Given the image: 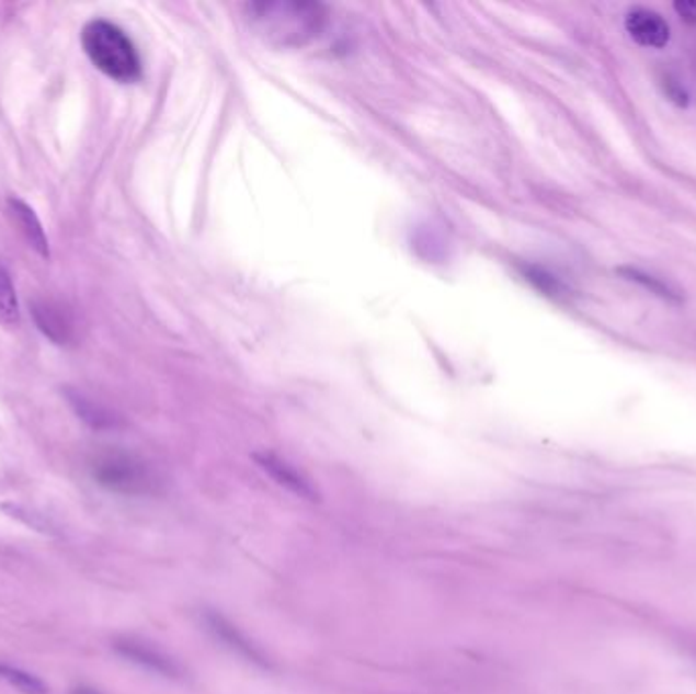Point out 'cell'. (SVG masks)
I'll return each mask as SVG.
<instances>
[{
  "label": "cell",
  "mask_w": 696,
  "mask_h": 694,
  "mask_svg": "<svg viewBox=\"0 0 696 694\" xmlns=\"http://www.w3.org/2000/svg\"><path fill=\"white\" fill-rule=\"evenodd\" d=\"M626 29L631 39L643 47L660 49L670 42L669 23L660 14L648 9L629 11L626 16Z\"/></svg>",
  "instance_id": "cell-8"
},
{
  "label": "cell",
  "mask_w": 696,
  "mask_h": 694,
  "mask_svg": "<svg viewBox=\"0 0 696 694\" xmlns=\"http://www.w3.org/2000/svg\"><path fill=\"white\" fill-rule=\"evenodd\" d=\"M7 211H9V216H11L14 227L21 232V237L25 239L28 247L37 255L47 259L49 257V239H47L45 228H43L42 220H39V216L35 214V211L28 206L27 202L14 198V196L7 200Z\"/></svg>",
  "instance_id": "cell-7"
},
{
  "label": "cell",
  "mask_w": 696,
  "mask_h": 694,
  "mask_svg": "<svg viewBox=\"0 0 696 694\" xmlns=\"http://www.w3.org/2000/svg\"><path fill=\"white\" fill-rule=\"evenodd\" d=\"M256 460H259L261 467L270 473L275 481L279 482V485H284L285 489H289L292 493L304 497V499H312V501L313 499H318V493H316L312 482L308 481V479H304L296 468L289 467L284 460H279V458H275V456H271V454L256 456Z\"/></svg>",
  "instance_id": "cell-9"
},
{
  "label": "cell",
  "mask_w": 696,
  "mask_h": 694,
  "mask_svg": "<svg viewBox=\"0 0 696 694\" xmlns=\"http://www.w3.org/2000/svg\"><path fill=\"white\" fill-rule=\"evenodd\" d=\"M31 314L37 328L56 344L73 341V320L71 314L54 299H37L31 306Z\"/></svg>",
  "instance_id": "cell-6"
},
{
  "label": "cell",
  "mask_w": 696,
  "mask_h": 694,
  "mask_svg": "<svg viewBox=\"0 0 696 694\" xmlns=\"http://www.w3.org/2000/svg\"><path fill=\"white\" fill-rule=\"evenodd\" d=\"M71 406L78 411V416L84 420L85 424L94 425V428H104L111 425V418L106 416V411L94 408L85 397L80 394H71Z\"/></svg>",
  "instance_id": "cell-13"
},
{
  "label": "cell",
  "mask_w": 696,
  "mask_h": 694,
  "mask_svg": "<svg viewBox=\"0 0 696 694\" xmlns=\"http://www.w3.org/2000/svg\"><path fill=\"white\" fill-rule=\"evenodd\" d=\"M256 33L277 47H301L327 25V9L318 2L267 0L247 7Z\"/></svg>",
  "instance_id": "cell-1"
},
{
  "label": "cell",
  "mask_w": 696,
  "mask_h": 694,
  "mask_svg": "<svg viewBox=\"0 0 696 694\" xmlns=\"http://www.w3.org/2000/svg\"><path fill=\"white\" fill-rule=\"evenodd\" d=\"M114 650L121 653L123 658H127L128 662L145 668L149 672H156L159 676L173 679V681L184 676V668L180 667L171 656L157 650L156 646L141 641V639H116L114 641Z\"/></svg>",
  "instance_id": "cell-5"
},
{
  "label": "cell",
  "mask_w": 696,
  "mask_h": 694,
  "mask_svg": "<svg viewBox=\"0 0 696 694\" xmlns=\"http://www.w3.org/2000/svg\"><path fill=\"white\" fill-rule=\"evenodd\" d=\"M94 481L118 496H147L156 487V477L135 454L125 451H104L90 463Z\"/></svg>",
  "instance_id": "cell-3"
},
{
  "label": "cell",
  "mask_w": 696,
  "mask_h": 694,
  "mask_svg": "<svg viewBox=\"0 0 696 694\" xmlns=\"http://www.w3.org/2000/svg\"><path fill=\"white\" fill-rule=\"evenodd\" d=\"M82 47L96 70L116 82L141 78V57L127 33L106 19H92L82 29Z\"/></svg>",
  "instance_id": "cell-2"
},
{
  "label": "cell",
  "mask_w": 696,
  "mask_h": 694,
  "mask_svg": "<svg viewBox=\"0 0 696 694\" xmlns=\"http://www.w3.org/2000/svg\"><path fill=\"white\" fill-rule=\"evenodd\" d=\"M70 694H102L96 689H92V686H76V689H71Z\"/></svg>",
  "instance_id": "cell-15"
},
{
  "label": "cell",
  "mask_w": 696,
  "mask_h": 694,
  "mask_svg": "<svg viewBox=\"0 0 696 694\" xmlns=\"http://www.w3.org/2000/svg\"><path fill=\"white\" fill-rule=\"evenodd\" d=\"M19 325H21V308H19L13 277L0 263V327L16 328Z\"/></svg>",
  "instance_id": "cell-10"
},
{
  "label": "cell",
  "mask_w": 696,
  "mask_h": 694,
  "mask_svg": "<svg viewBox=\"0 0 696 694\" xmlns=\"http://www.w3.org/2000/svg\"><path fill=\"white\" fill-rule=\"evenodd\" d=\"M204 624L206 629L218 639L225 648L230 652L237 653L242 660H247L249 664H255L259 668H270V658L265 652L255 646L251 639L242 634L241 629L232 622H228L225 615L216 613V611H206L204 613Z\"/></svg>",
  "instance_id": "cell-4"
},
{
  "label": "cell",
  "mask_w": 696,
  "mask_h": 694,
  "mask_svg": "<svg viewBox=\"0 0 696 694\" xmlns=\"http://www.w3.org/2000/svg\"><path fill=\"white\" fill-rule=\"evenodd\" d=\"M617 271H619L624 277H627V280L643 285L646 289H650L652 294L660 296V298L670 299V302H681V294H678L674 287L664 284L662 280L654 277V275H648V273H643V271L640 270H629V268H619Z\"/></svg>",
  "instance_id": "cell-12"
},
{
  "label": "cell",
  "mask_w": 696,
  "mask_h": 694,
  "mask_svg": "<svg viewBox=\"0 0 696 694\" xmlns=\"http://www.w3.org/2000/svg\"><path fill=\"white\" fill-rule=\"evenodd\" d=\"M674 9L678 11V14L683 16L684 21L688 23H696V2L693 0H683V2H676Z\"/></svg>",
  "instance_id": "cell-14"
},
{
  "label": "cell",
  "mask_w": 696,
  "mask_h": 694,
  "mask_svg": "<svg viewBox=\"0 0 696 694\" xmlns=\"http://www.w3.org/2000/svg\"><path fill=\"white\" fill-rule=\"evenodd\" d=\"M0 679L4 682H9L11 686H14L16 691H21L23 694H45L47 689L35 674H28L21 668L11 667V664H4L0 662Z\"/></svg>",
  "instance_id": "cell-11"
}]
</instances>
